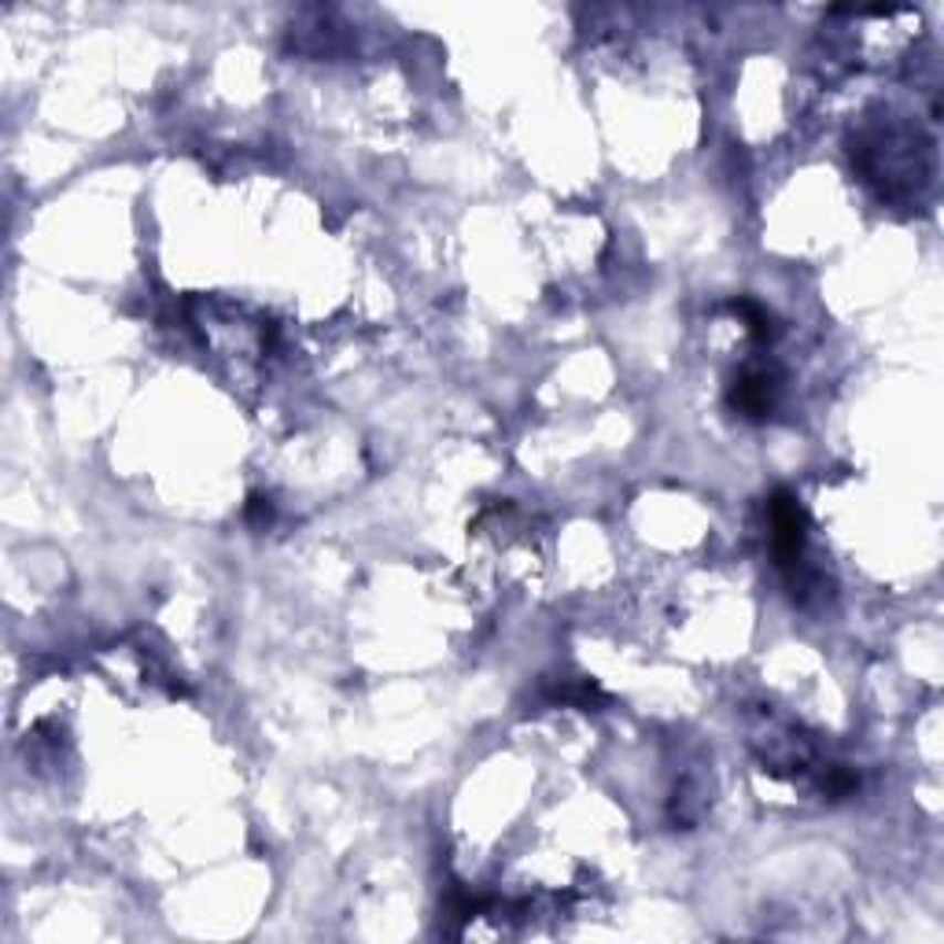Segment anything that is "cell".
Instances as JSON below:
<instances>
[{
    "label": "cell",
    "mask_w": 944,
    "mask_h": 944,
    "mask_svg": "<svg viewBox=\"0 0 944 944\" xmlns=\"http://www.w3.org/2000/svg\"><path fill=\"white\" fill-rule=\"evenodd\" d=\"M731 402L738 406L745 417H767V410H772V402H775L772 377H767L764 369L745 373V377L738 380V388H734V395H731Z\"/></svg>",
    "instance_id": "6da1fadb"
}]
</instances>
